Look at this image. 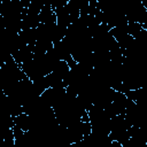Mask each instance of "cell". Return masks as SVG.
<instances>
[{"instance_id":"6da1fadb","label":"cell","mask_w":147,"mask_h":147,"mask_svg":"<svg viewBox=\"0 0 147 147\" xmlns=\"http://www.w3.org/2000/svg\"><path fill=\"white\" fill-rule=\"evenodd\" d=\"M39 22L41 24H56V14L54 13L51 3H45L40 14Z\"/></svg>"},{"instance_id":"3957f363","label":"cell","mask_w":147,"mask_h":147,"mask_svg":"<svg viewBox=\"0 0 147 147\" xmlns=\"http://www.w3.org/2000/svg\"><path fill=\"white\" fill-rule=\"evenodd\" d=\"M141 2H142V5H144V7H145V8H146V10H147V1H146V0H142Z\"/></svg>"},{"instance_id":"7a4b0ae2","label":"cell","mask_w":147,"mask_h":147,"mask_svg":"<svg viewBox=\"0 0 147 147\" xmlns=\"http://www.w3.org/2000/svg\"><path fill=\"white\" fill-rule=\"evenodd\" d=\"M142 30V26L141 24L139 23H136V22H127V31H129V34L132 36L133 38H136Z\"/></svg>"}]
</instances>
